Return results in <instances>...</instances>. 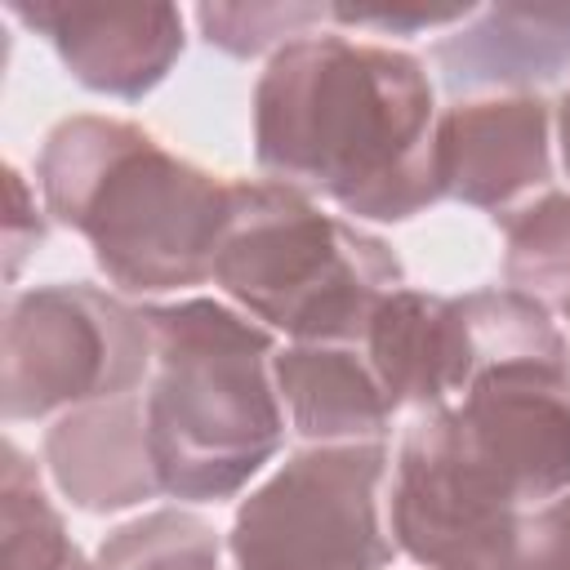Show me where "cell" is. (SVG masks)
<instances>
[{"label": "cell", "mask_w": 570, "mask_h": 570, "mask_svg": "<svg viewBox=\"0 0 570 570\" xmlns=\"http://www.w3.org/2000/svg\"><path fill=\"white\" fill-rule=\"evenodd\" d=\"M254 160L272 183L325 196L352 218L423 214L441 200L423 62L347 31L289 40L254 85Z\"/></svg>", "instance_id": "1"}, {"label": "cell", "mask_w": 570, "mask_h": 570, "mask_svg": "<svg viewBox=\"0 0 570 570\" xmlns=\"http://www.w3.org/2000/svg\"><path fill=\"white\" fill-rule=\"evenodd\" d=\"M45 214L80 232L98 272L129 294H174L214 276L232 183L116 116H67L36 156Z\"/></svg>", "instance_id": "2"}, {"label": "cell", "mask_w": 570, "mask_h": 570, "mask_svg": "<svg viewBox=\"0 0 570 570\" xmlns=\"http://www.w3.org/2000/svg\"><path fill=\"white\" fill-rule=\"evenodd\" d=\"M142 321L151 330L142 414L160 494L232 499L285 441L272 330L214 298L147 303Z\"/></svg>", "instance_id": "3"}, {"label": "cell", "mask_w": 570, "mask_h": 570, "mask_svg": "<svg viewBox=\"0 0 570 570\" xmlns=\"http://www.w3.org/2000/svg\"><path fill=\"white\" fill-rule=\"evenodd\" d=\"M263 330L294 343H361L374 307L405 285L401 258L307 191L240 178L209 276Z\"/></svg>", "instance_id": "4"}, {"label": "cell", "mask_w": 570, "mask_h": 570, "mask_svg": "<svg viewBox=\"0 0 570 570\" xmlns=\"http://www.w3.org/2000/svg\"><path fill=\"white\" fill-rule=\"evenodd\" d=\"M472 334V374L441 405L459 450L525 512L570 490V347L525 294L472 289L459 298Z\"/></svg>", "instance_id": "5"}, {"label": "cell", "mask_w": 570, "mask_h": 570, "mask_svg": "<svg viewBox=\"0 0 570 570\" xmlns=\"http://www.w3.org/2000/svg\"><path fill=\"white\" fill-rule=\"evenodd\" d=\"M383 441L294 450L249 499L227 534L232 570H383L396 543L379 525Z\"/></svg>", "instance_id": "6"}, {"label": "cell", "mask_w": 570, "mask_h": 570, "mask_svg": "<svg viewBox=\"0 0 570 570\" xmlns=\"http://www.w3.org/2000/svg\"><path fill=\"white\" fill-rule=\"evenodd\" d=\"M151 330L98 285H36L9 298L0 343V405L9 423L67 414L142 392Z\"/></svg>", "instance_id": "7"}, {"label": "cell", "mask_w": 570, "mask_h": 570, "mask_svg": "<svg viewBox=\"0 0 570 570\" xmlns=\"http://www.w3.org/2000/svg\"><path fill=\"white\" fill-rule=\"evenodd\" d=\"M521 508L459 450L445 410L410 419L396 463L387 530L423 570H503Z\"/></svg>", "instance_id": "8"}, {"label": "cell", "mask_w": 570, "mask_h": 570, "mask_svg": "<svg viewBox=\"0 0 570 570\" xmlns=\"http://www.w3.org/2000/svg\"><path fill=\"white\" fill-rule=\"evenodd\" d=\"M441 196L494 218L548 191L552 183V111L539 94H490L454 102L436 116Z\"/></svg>", "instance_id": "9"}, {"label": "cell", "mask_w": 570, "mask_h": 570, "mask_svg": "<svg viewBox=\"0 0 570 570\" xmlns=\"http://www.w3.org/2000/svg\"><path fill=\"white\" fill-rule=\"evenodd\" d=\"M4 13L45 36L76 85L120 102L147 98L183 58V13L174 4L4 0Z\"/></svg>", "instance_id": "10"}, {"label": "cell", "mask_w": 570, "mask_h": 570, "mask_svg": "<svg viewBox=\"0 0 570 570\" xmlns=\"http://www.w3.org/2000/svg\"><path fill=\"white\" fill-rule=\"evenodd\" d=\"M361 352L396 410H436L450 405L468 374H472V334L459 298L423 294V289H392L361 338Z\"/></svg>", "instance_id": "11"}, {"label": "cell", "mask_w": 570, "mask_h": 570, "mask_svg": "<svg viewBox=\"0 0 570 570\" xmlns=\"http://www.w3.org/2000/svg\"><path fill=\"white\" fill-rule=\"evenodd\" d=\"M45 468L62 499L80 512H125L160 494L142 392L67 410L45 432Z\"/></svg>", "instance_id": "12"}, {"label": "cell", "mask_w": 570, "mask_h": 570, "mask_svg": "<svg viewBox=\"0 0 570 570\" xmlns=\"http://www.w3.org/2000/svg\"><path fill=\"white\" fill-rule=\"evenodd\" d=\"M436 67L454 94L548 85L570 71V4H490L436 40Z\"/></svg>", "instance_id": "13"}, {"label": "cell", "mask_w": 570, "mask_h": 570, "mask_svg": "<svg viewBox=\"0 0 570 570\" xmlns=\"http://www.w3.org/2000/svg\"><path fill=\"white\" fill-rule=\"evenodd\" d=\"M272 383L289 428L312 445L387 436L392 405L361 343H289L272 356Z\"/></svg>", "instance_id": "14"}, {"label": "cell", "mask_w": 570, "mask_h": 570, "mask_svg": "<svg viewBox=\"0 0 570 570\" xmlns=\"http://www.w3.org/2000/svg\"><path fill=\"white\" fill-rule=\"evenodd\" d=\"M503 227V281L539 303L548 316L570 321V191H539L494 218Z\"/></svg>", "instance_id": "15"}, {"label": "cell", "mask_w": 570, "mask_h": 570, "mask_svg": "<svg viewBox=\"0 0 570 570\" xmlns=\"http://www.w3.org/2000/svg\"><path fill=\"white\" fill-rule=\"evenodd\" d=\"M0 570H94L13 441L0 463Z\"/></svg>", "instance_id": "16"}, {"label": "cell", "mask_w": 570, "mask_h": 570, "mask_svg": "<svg viewBox=\"0 0 570 570\" xmlns=\"http://www.w3.org/2000/svg\"><path fill=\"white\" fill-rule=\"evenodd\" d=\"M94 570H223V543L205 517L160 508L116 525Z\"/></svg>", "instance_id": "17"}, {"label": "cell", "mask_w": 570, "mask_h": 570, "mask_svg": "<svg viewBox=\"0 0 570 570\" xmlns=\"http://www.w3.org/2000/svg\"><path fill=\"white\" fill-rule=\"evenodd\" d=\"M330 22V4H298V0H249V4H196L200 36L223 49L227 58H258L276 53L289 40L312 36V27Z\"/></svg>", "instance_id": "18"}, {"label": "cell", "mask_w": 570, "mask_h": 570, "mask_svg": "<svg viewBox=\"0 0 570 570\" xmlns=\"http://www.w3.org/2000/svg\"><path fill=\"white\" fill-rule=\"evenodd\" d=\"M503 570H570V490L521 512Z\"/></svg>", "instance_id": "19"}, {"label": "cell", "mask_w": 570, "mask_h": 570, "mask_svg": "<svg viewBox=\"0 0 570 570\" xmlns=\"http://www.w3.org/2000/svg\"><path fill=\"white\" fill-rule=\"evenodd\" d=\"M476 13V4H450V9H361V4H330V22L347 31H383V36H414L436 27H459Z\"/></svg>", "instance_id": "20"}, {"label": "cell", "mask_w": 570, "mask_h": 570, "mask_svg": "<svg viewBox=\"0 0 570 570\" xmlns=\"http://www.w3.org/2000/svg\"><path fill=\"white\" fill-rule=\"evenodd\" d=\"M4 191H9V209H4V281H18L22 263L45 245V214L36 209V196L27 187V178L4 165Z\"/></svg>", "instance_id": "21"}, {"label": "cell", "mask_w": 570, "mask_h": 570, "mask_svg": "<svg viewBox=\"0 0 570 570\" xmlns=\"http://www.w3.org/2000/svg\"><path fill=\"white\" fill-rule=\"evenodd\" d=\"M557 142H561V165H566V174H570V89H566L561 102H557Z\"/></svg>", "instance_id": "22"}]
</instances>
